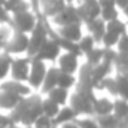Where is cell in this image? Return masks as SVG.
Instances as JSON below:
<instances>
[{
	"label": "cell",
	"mask_w": 128,
	"mask_h": 128,
	"mask_svg": "<svg viewBox=\"0 0 128 128\" xmlns=\"http://www.w3.org/2000/svg\"><path fill=\"white\" fill-rule=\"evenodd\" d=\"M52 128H58V127H57V125H54V127H52Z\"/></svg>",
	"instance_id": "43"
},
{
	"label": "cell",
	"mask_w": 128,
	"mask_h": 128,
	"mask_svg": "<svg viewBox=\"0 0 128 128\" xmlns=\"http://www.w3.org/2000/svg\"><path fill=\"white\" fill-rule=\"evenodd\" d=\"M119 40V36L115 34V33H110V32H106L101 37V43H103V48H113L116 46Z\"/></svg>",
	"instance_id": "31"
},
{
	"label": "cell",
	"mask_w": 128,
	"mask_h": 128,
	"mask_svg": "<svg viewBox=\"0 0 128 128\" xmlns=\"http://www.w3.org/2000/svg\"><path fill=\"white\" fill-rule=\"evenodd\" d=\"M42 115V98L40 96H27L24 97L18 106L12 110L10 122L12 124H24V127L33 125L37 116Z\"/></svg>",
	"instance_id": "1"
},
{
	"label": "cell",
	"mask_w": 128,
	"mask_h": 128,
	"mask_svg": "<svg viewBox=\"0 0 128 128\" xmlns=\"http://www.w3.org/2000/svg\"><path fill=\"white\" fill-rule=\"evenodd\" d=\"M9 125H12L10 118H9V116H6V115H2V113H0V127L8 128Z\"/></svg>",
	"instance_id": "35"
},
{
	"label": "cell",
	"mask_w": 128,
	"mask_h": 128,
	"mask_svg": "<svg viewBox=\"0 0 128 128\" xmlns=\"http://www.w3.org/2000/svg\"><path fill=\"white\" fill-rule=\"evenodd\" d=\"M80 2H90V0H80Z\"/></svg>",
	"instance_id": "42"
},
{
	"label": "cell",
	"mask_w": 128,
	"mask_h": 128,
	"mask_svg": "<svg viewBox=\"0 0 128 128\" xmlns=\"http://www.w3.org/2000/svg\"><path fill=\"white\" fill-rule=\"evenodd\" d=\"M52 22L60 26V27L73 24V22H80L79 16H78V12H76V6L73 3H67L61 12H58L55 16H52Z\"/></svg>",
	"instance_id": "9"
},
{
	"label": "cell",
	"mask_w": 128,
	"mask_h": 128,
	"mask_svg": "<svg viewBox=\"0 0 128 128\" xmlns=\"http://www.w3.org/2000/svg\"><path fill=\"white\" fill-rule=\"evenodd\" d=\"M100 18H101L104 22H109V21H112V20L119 18V10H118L116 6L101 8V10H100Z\"/></svg>",
	"instance_id": "29"
},
{
	"label": "cell",
	"mask_w": 128,
	"mask_h": 128,
	"mask_svg": "<svg viewBox=\"0 0 128 128\" xmlns=\"http://www.w3.org/2000/svg\"><path fill=\"white\" fill-rule=\"evenodd\" d=\"M92 112L96 116H104V115H109L113 112V101L109 100V98H97L92 101Z\"/></svg>",
	"instance_id": "15"
},
{
	"label": "cell",
	"mask_w": 128,
	"mask_h": 128,
	"mask_svg": "<svg viewBox=\"0 0 128 128\" xmlns=\"http://www.w3.org/2000/svg\"><path fill=\"white\" fill-rule=\"evenodd\" d=\"M100 128H119V127H100Z\"/></svg>",
	"instance_id": "39"
},
{
	"label": "cell",
	"mask_w": 128,
	"mask_h": 128,
	"mask_svg": "<svg viewBox=\"0 0 128 128\" xmlns=\"http://www.w3.org/2000/svg\"><path fill=\"white\" fill-rule=\"evenodd\" d=\"M78 46H79V51L82 52V55H85V54H88L91 49L96 48V40L92 39L91 34H86V36H82V37H80V40L78 42Z\"/></svg>",
	"instance_id": "25"
},
{
	"label": "cell",
	"mask_w": 128,
	"mask_h": 128,
	"mask_svg": "<svg viewBox=\"0 0 128 128\" xmlns=\"http://www.w3.org/2000/svg\"><path fill=\"white\" fill-rule=\"evenodd\" d=\"M0 91L14 92V94H18L21 97H27L32 94V88L28 85H26L24 82H20V80H9V82L0 84Z\"/></svg>",
	"instance_id": "11"
},
{
	"label": "cell",
	"mask_w": 128,
	"mask_h": 128,
	"mask_svg": "<svg viewBox=\"0 0 128 128\" xmlns=\"http://www.w3.org/2000/svg\"><path fill=\"white\" fill-rule=\"evenodd\" d=\"M73 124H74L78 128H100V125L97 124L96 119H92V118H88V116H85V118H80V119L76 116V119L73 121Z\"/></svg>",
	"instance_id": "30"
},
{
	"label": "cell",
	"mask_w": 128,
	"mask_h": 128,
	"mask_svg": "<svg viewBox=\"0 0 128 128\" xmlns=\"http://www.w3.org/2000/svg\"><path fill=\"white\" fill-rule=\"evenodd\" d=\"M76 84V78L74 74H70V73H63L60 72V76H58V82H57V86L64 88V90H70L73 85Z\"/></svg>",
	"instance_id": "27"
},
{
	"label": "cell",
	"mask_w": 128,
	"mask_h": 128,
	"mask_svg": "<svg viewBox=\"0 0 128 128\" xmlns=\"http://www.w3.org/2000/svg\"><path fill=\"white\" fill-rule=\"evenodd\" d=\"M24 128H33V125H27V127H24Z\"/></svg>",
	"instance_id": "41"
},
{
	"label": "cell",
	"mask_w": 128,
	"mask_h": 128,
	"mask_svg": "<svg viewBox=\"0 0 128 128\" xmlns=\"http://www.w3.org/2000/svg\"><path fill=\"white\" fill-rule=\"evenodd\" d=\"M54 127V121L52 118H48L45 115H40L36 118V121L33 122V128H52Z\"/></svg>",
	"instance_id": "32"
},
{
	"label": "cell",
	"mask_w": 128,
	"mask_h": 128,
	"mask_svg": "<svg viewBox=\"0 0 128 128\" xmlns=\"http://www.w3.org/2000/svg\"><path fill=\"white\" fill-rule=\"evenodd\" d=\"M58 110H60V106L57 103H54L52 100H49V98L42 100V115L54 119L55 115L58 113Z\"/></svg>",
	"instance_id": "23"
},
{
	"label": "cell",
	"mask_w": 128,
	"mask_h": 128,
	"mask_svg": "<svg viewBox=\"0 0 128 128\" xmlns=\"http://www.w3.org/2000/svg\"><path fill=\"white\" fill-rule=\"evenodd\" d=\"M96 100V96L92 92V88H86V86H79L78 92L72 97V109L74 110V113L84 115V116H91L94 115L92 112V101Z\"/></svg>",
	"instance_id": "2"
},
{
	"label": "cell",
	"mask_w": 128,
	"mask_h": 128,
	"mask_svg": "<svg viewBox=\"0 0 128 128\" xmlns=\"http://www.w3.org/2000/svg\"><path fill=\"white\" fill-rule=\"evenodd\" d=\"M127 28H128L127 22L121 21L119 18H116V20H112V21L106 22V32L115 33V34H118V36L125 34V33H127Z\"/></svg>",
	"instance_id": "21"
},
{
	"label": "cell",
	"mask_w": 128,
	"mask_h": 128,
	"mask_svg": "<svg viewBox=\"0 0 128 128\" xmlns=\"http://www.w3.org/2000/svg\"><path fill=\"white\" fill-rule=\"evenodd\" d=\"M100 4L97 3V0H90V2H82L79 6H76V12L79 16L80 22H90L92 20H96L100 16Z\"/></svg>",
	"instance_id": "6"
},
{
	"label": "cell",
	"mask_w": 128,
	"mask_h": 128,
	"mask_svg": "<svg viewBox=\"0 0 128 128\" xmlns=\"http://www.w3.org/2000/svg\"><path fill=\"white\" fill-rule=\"evenodd\" d=\"M122 12L125 14V16H127V18H128V4H127V6H125V8H124V9H122Z\"/></svg>",
	"instance_id": "38"
},
{
	"label": "cell",
	"mask_w": 128,
	"mask_h": 128,
	"mask_svg": "<svg viewBox=\"0 0 128 128\" xmlns=\"http://www.w3.org/2000/svg\"><path fill=\"white\" fill-rule=\"evenodd\" d=\"M3 3H4V0H0V6H3Z\"/></svg>",
	"instance_id": "40"
},
{
	"label": "cell",
	"mask_w": 128,
	"mask_h": 128,
	"mask_svg": "<svg viewBox=\"0 0 128 128\" xmlns=\"http://www.w3.org/2000/svg\"><path fill=\"white\" fill-rule=\"evenodd\" d=\"M103 54H104V48H94V49H91L88 54H85L86 55V64H90V66H97L98 63H101V60H103Z\"/></svg>",
	"instance_id": "28"
},
{
	"label": "cell",
	"mask_w": 128,
	"mask_h": 128,
	"mask_svg": "<svg viewBox=\"0 0 128 128\" xmlns=\"http://www.w3.org/2000/svg\"><path fill=\"white\" fill-rule=\"evenodd\" d=\"M118 46V52H122V54H128V33L119 36V40L116 43Z\"/></svg>",
	"instance_id": "33"
},
{
	"label": "cell",
	"mask_w": 128,
	"mask_h": 128,
	"mask_svg": "<svg viewBox=\"0 0 128 128\" xmlns=\"http://www.w3.org/2000/svg\"><path fill=\"white\" fill-rule=\"evenodd\" d=\"M37 24V16L32 10H26V12H20L10 16V22L9 26L14 28V32H20L24 34H30L33 28Z\"/></svg>",
	"instance_id": "3"
},
{
	"label": "cell",
	"mask_w": 128,
	"mask_h": 128,
	"mask_svg": "<svg viewBox=\"0 0 128 128\" xmlns=\"http://www.w3.org/2000/svg\"><path fill=\"white\" fill-rule=\"evenodd\" d=\"M0 128H3V127H0Z\"/></svg>",
	"instance_id": "44"
},
{
	"label": "cell",
	"mask_w": 128,
	"mask_h": 128,
	"mask_svg": "<svg viewBox=\"0 0 128 128\" xmlns=\"http://www.w3.org/2000/svg\"><path fill=\"white\" fill-rule=\"evenodd\" d=\"M27 46H28V34L14 32L12 37H9V40L6 42L3 49H4V52L12 55V54H22V52H26Z\"/></svg>",
	"instance_id": "5"
},
{
	"label": "cell",
	"mask_w": 128,
	"mask_h": 128,
	"mask_svg": "<svg viewBox=\"0 0 128 128\" xmlns=\"http://www.w3.org/2000/svg\"><path fill=\"white\" fill-rule=\"evenodd\" d=\"M58 76H60V68L58 67L48 68L46 70V74H45V79L42 82V86H40L42 92L46 94L48 91H51L52 88H55L57 86V82H58Z\"/></svg>",
	"instance_id": "16"
},
{
	"label": "cell",
	"mask_w": 128,
	"mask_h": 128,
	"mask_svg": "<svg viewBox=\"0 0 128 128\" xmlns=\"http://www.w3.org/2000/svg\"><path fill=\"white\" fill-rule=\"evenodd\" d=\"M79 57L70 54V52H64L58 55V68L60 72L63 73H70V74H74L79 68V61H78Z\"/></svg>",
	"instance_id": "10"
},
{
	"label": "cell",
	"mask_w": 128,
	"mask_h": 128,
	"mask_svg": "<svg viewBox=\"0 0 128 128\" xmlns=\"http://www.w3.org/2000/svg\"><path fill=\"white\" fill-rule=\"evenodd\" d=\"M60 54H61V48L58 46V43L54 39H48L33 58H37L40 61H55Z\"/></svg>",
	"instance_id": "8"
},
{
	"label": "cell",
	"mask_w": 128,
	"mask_h": 128,
	"mask_svg": "<svg viewBox=\"0 0 128 128\" xmlns=\"http://www.w3.org/2000/svg\"><path fill=\"white\" fill-rule=\"evenodd\" d=\"M30 60L32 58H12L10 63V74L14 80L20 82H27L28 79V72H30Z\"/></svg>",
	"instance_id": "7"
},
{
	"label": "cell",
	"mask_w": 128,
	"mask_h": 128,
	"mask_svg": "<svg viewBox=\"0 0 128 128\" xmlns=\"http://www.w3.org/2000/svg\"><path fill=\"white\" fill-rule=\"evenodd\" d=\"M3 8L10 15H15V14H20V12L30 10V3L27 0H4Z\"/></svg>",
	"instance_id": "19"
},
{
	"label": "cell",
	"mask_w": 128,
	"mask_h": 128,
	"mask_svg": "<svg viewBox=\"0 0 128 128\" xmlns=\"http://www.w3.org/2000/svg\"><path fill=\"white\" fill-rule=\"evenodd\" d=\"M46 94H48V98H49V100H52V101L57 103L58 106H64V104L67 103V100H68V92H67V90L60 88V86L52 88V90L48 91Z\"/></svg>",
	"instance_id": "20"
},
{
	"label": "cell",
	"mask_w": 128,
	"mask_h": 128,
	"mask_svg": "<svg viewBox=\"0 0 128 128\" xmlns=\"http://www.w3.org/2000/svg\"><path fill=\"white\" fill-rule=\"evenodd\" d=\"M118 119H125L128 118V101L118 98L116 101H113V112H112Z\"/></svg>",
	"instance_id": "22"
},
{
	"label": "cell",
	"mask_w": 128,
	"mask_h": 128,
	"mask_svg": "<svg viewBox=\"0 0 128 128\" xmlns=\"http://www.w3.org/2000/svg\"><path fill=\"white\" fill-rule=\"evenodd\" d=\"M46 66L45 61H40L37 58H32L30 60V72H28V86L32 90H40L42 86V82L45 79V74H46Z\"/></svg>",
	"instance_id": "4"
},
{
	"label": "cell",
	"mask_w": 128,
	"mask_h": 128,
	"mask_svg": "<svg viewBox=\"0 0 128 128\" xmlns=\"http://www.w3.org/2000/svg\"><path fill=\"white\" fill-rule=\"evenodd\" d=\"M113 64H121V66H127L128 67V54L116 52V58H115Z\"/></svg>",
	"instance_id": "34"
},
{
	"label": "cell",
	"mask_w": 128,
	"mask_h": 128,
	"mask_svg": "<svg viewBox=\"0 0 128 128\" xmlns=\"http://www.w3.org/2000/svg\"><path fill=\"white\" fill-rule=\"evenodd\" d=\"M127 4H128V0H115V6H116L118 9H121V10H122Z\"/></svg>",
	"instance_id": "37"
},
{
	"label": "cell",
	"mask_w": 128,
	"mask_h": 128,
	"mask_svg": "<svg viewBox=\"0 0 128 128\" xmlns=\"http://www.w3.org/2000/svg\"><path fill=\"white\" fill-rule=\"evenodd\" d=\"M86 27H88L90 34L92 36V39L96 40V43H100V42H101L103 34L106 33V22L98 16V18H96V20H92V21L86 22Z\"/></svg>",
	"instance_id": "17"
},
{
	"label": "cell",
	"mask_w": 128,
	"mask_h": 128,
	"mask_svg": "<svg viewBox=\"0 0 128 128\" xmlns=\"http://www.w3.org/2000/svg\"><path fill=\"white\" fill-rule=\"evenodd\" d=\"M97 3L100 4V8H109V6H115V0H97Z\"/></svg>",
	"instance_id": "36"
},
{
	"label": "cell",
	"mask_w": 128,
	"mask_h": 128,
	"mask_svg": "<svg viewBox=\"0 0 128 128\" xmlns=\"http://www.w3.org/2000/svg\"><path fill=\"white\" fill-rule=\"evenodd\" d=\"M57 33H58L61 37L70 40V42H76V43H78V42L80 40V37L84 36V34H82L80 22H73V24H68V26H63V27L58 28Z\"/></svg>",
	"instance_id": "12"
},
{
	"label": "cell",
	"mask_w": 128,
	"mask_h": 128,
	"mask_svg": "<svg viewBox=\"0 0 128 128\" xmlns=\"http://www.w3.org/2000/svg\"><path fill=\"white\" fill-rule=\"evenodd\" d=\"M10 63H12V55H9L8 52H0V80H3L9 73Z\"/></svg>",
	"instance_id": "26"
},
{
	"label": "cell",
	"mask_w": 128,
	"mask_h": 128,
	"mask_svg": "<svg viewBox=\"0 0 128 128\" xmlns=\"http://www.w3.org/2000/svg\"><path fill=\"white\" fill-rule=\"evenodd\" d=\"M76 113L74 110L70 107V106H66V107H60L58 113L55 115V118L52 119L54 121V125H64V124H68V122H73L76 119Z\"/></svg>",
	"instance_id": "18"
},
{
	"label": "cell",
	"mask_w": 128,
	"mask_h": 128,
	"mask_svg": "<svg viewBox=\"0 0 128 128\" xmlns=\"http://www.w3.org/2000/svg\"><path fill=\"white\" fill-rule=\"evenodd\" d=\"M115 82H116V92H118L119 98L128 101V78L127 76H116Z\"/></svg>",
	"instance_id": "24"
},
{
	"label": "cell",
	"mask_w": 128,
	"mask_h": 128,
	"mask_svg": "<svg viewBox=\"0 0 128 128\" xmlns=\"http://www.w3.org/2000/svg\"><path fill=\"white\" fill-rule=\"evenodd\" d=\"M40 4H43V10H40L42 12V15L45 16V18H48V16H55L58 12H61L64 9V6L67 4L64 0H40Z\"/></svg>",
	"instance_id": "13"
},
{
	"label": "cell",
	"mask_w": 128,
	"mask_h": 128,
	"mask_svg": "<svg viewBox=\"0 0 128 128\" xmlns=\"http://www.w3.org/2000/svg\"><path fill=\"white\" fill-rule=\"evenodd\" d=\"M22 98L24 97L14 94V92L0 91V109L2 110H14Z\"/></svg>",
	"instance_id": "14"
}]
</instances>
